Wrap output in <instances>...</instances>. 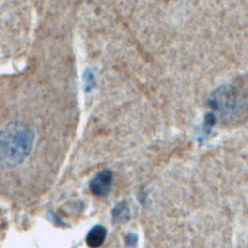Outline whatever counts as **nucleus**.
Segmentation results:
<instances>
[{
  "instance_id": "obj_3",
  "label": "nucleus",
  "mask_w": 248,
  "mask_h": 248,
  "mask_svg": "<svg viewBox=\"0 0 248 248\" xmlns=\"http://www.w3.org/2000/svg\"><path fill=\"white\" fill-rule=\"evenodd\" d=\"M112 219L115 223L123 224L126 223L130 218V212L129 207L125 202H121L115 205V207L112 209Z\"/></svg>"
},
{
  "instance_id": "obj_4",
  "label": "nucleus",
  "mask_w": 248,
  "mask_h": 248,
  "mask_svg": "<svg viewBox=\"0 0 248 248\" xmlns=\"http://www.w3.org/2000/svg\"><path fill=\"white\" fill-rule=\"evenodd\" d=\"M137 243V236L135 234H129L127 236V245L134 246Z\"/></svg>"
},
{
  "instance_id": "obj_2",
  "label": "nucleus",
  "mask_w": 248,
  "mask_h": 248,
  "mask_svg": "<svg viewBox=\"0 0 248 248\" xmlns=\"http://www.w3.org/2000/svg\"><path fill=\"white\" fill-rule=\"evenodd\" d=\"M107 231L103 226L97 225L93 227L86 235V244L91 248H97L103 244L106 239Z\"/></svg>"
},
{
  "instance_id": "obj_1",
  "label": "nucleus",
  "mask_w": 248,
  "mask_h": 248,
  "mask_svg": "<svg viewBox=\"0 0 248 248\" xmlns=\"http://www.w3.org/2000/svg\"><path fill=\"white\" fill-rule=\"evenodd\" d=\"M112 181V172L109 170L99 171L89 182V189L95 196H105L108 193Z\"/></svg>"
}]
</instances>
